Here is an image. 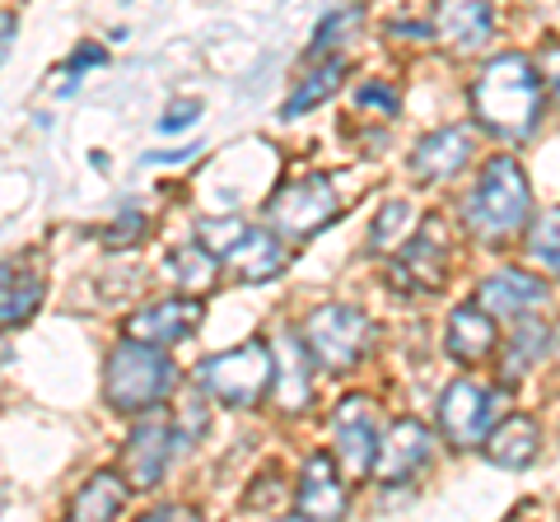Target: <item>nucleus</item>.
Returning <instances> with one entry per match:
<instances>
[{
    "label": "nucleus",
    "instance_id": "obj_8",
    "mask_svg": "<svg viewBox=\"0 0 560 522\" xmlns=\"http://www.w3.org/2000/svg\"><path fill=\"white\" fill-rule=\"evenodd\" d=\"M331 434H337V466L350 481H364L374 476L378 466V448H383V434H378V406L370 396H341L337 415H331Z\"/></svg>",
    "mask_w": 560,
    "mask_h": 522
},
{
    "label": "nucleus",
    "instance_id": "obj_17",
    "mask_svg": "<svg viewBox=\"0 0 560 522\" xmlns=\"http://www.w3.org/2000/svg\"><path fill=\"white\" fill-rule=\"evenodd\" d=\"M430 28H434V38L448 43V47H458V51H471V47H481L490 38V28H495V14H490V5H481V0H444L440 10L430 14Z\"/></svg>",
    "mask_w": 560,
    "mask_h": 522
},
{
    "label": "nucleus",
    "instance_id": "obj_31",
    "mask_svg": "<svg viewBox=\"0 0 560 522\" xmlns=\"http://www.w3.org/2000/svg\"><path fill=\"white\" fill-rule=\"evenodd\" d=\"M197 117H201V98H178V103H168V108H164L160 131L164 135H178L187 127H197Z\"/></svg>",
    "mask_w": 560,
    "mask_h": 522
},
{
    "label": "nucleus",
    "instance_id": "obj_27",
    "mask_svg": "<svg viewBox=\"0 0 560 522\" xmlns=\"http://www.w3.org/2000/svg\"><path fill=\"white\" fill-rule=\"evenodd\" d=\"M364 20V10L360 5H337V10H327L318 28H313V43H308V57H327L331 47H341L346 33H355Z\"/></svg>",
    "mask_w": 560,
    "mask_h": 522
},
{
    "label": "nucleus",
    "instance_id": "obj_29",
    "mask_svg": "<svg viewBox=\"0 0 560 522\" xmlns=\"http://www.w3.org/2000/svg\"><path fill=\"white\" fill-rule=\"evenodd\" d=\"M407 220H411V205H407V201H388V205L378 211V220H374L370 248H374V252H383V248H388V242L401 234V224H407Z\"/></svg>",
    "mask_w": 560,
    "mask_h": 522
},
{
    "label": "nucleus",
    "instance_id": "obj_33",
    "mask_svg": "<svg viewBox=\"0 0 560 522\" xmlns=\"http://www.w3.org/2000/svg\"><path fill=\"white\" fill-rule=\"evenodd\" d=\"M276 485L285 490V476H280V472H261V476L253 481V495L243 499V509H267V503L276 499Z\"/></svg>",
    "mask_w": 560,
    "mask_h": 522
},
{
    "label": "nucleus",
    "instance_id": "obj_3",
    "mask_svg": "<svg viewBox=\"0 0 560 522\" xmlns=\"http://www.w3.org/2000/svg\"><path fill=\"white\" fill-rule=\"evenodd\" d=\"M173 388H178V369H173L168 351H154V345L121 341L103 364V396L113 411H154Z\"/></svg>",
    "mask_w": 560,
    "mask_h": 522
},
{
    "label": "nucleus",
    "instance_id": "obj_23",
    "mask_svg": "<svg viewBox=\"0 0 560 522\" xmlns=\"http://www.w3.org/2000/svg\"><path fill=\"white\" fill-rule=\"evenodd\" d=\"M38 304H43V275L28 266H20V275H14V266H5V327L28 322Z\"/></svg>",
    "mask_w": 560,
    "mask_h": 522
},
{
    "label": "nucleus",
    "instance_id": "obj_6",
    "mask_svg": "<svg viewBox=\"0 0 560 522\" xmlns=\"http://www.w3.org/2000/svg\"><path fill=\"white\" fill-rule=\"evenodd\" d=\"M337 215H341V201H337V191H331V178H323V173H308V178L285 182L267 201V220L290 238L323 234Z\"/></svg>",
    "mask_w": 560,
    "mask_h": 522
},
{
    "label": "nucleus",
    "instance_id": "obj_12",
    "mask_svg": "<svg viewBox=\"0 0 560 522\" xmlns=\"http://www.w3.org/2000/svg\"><path fill=\"white\" fill-rule=\"evenodd\" d=\"M197 327H201V304L197 299H164V304H150V308L136 312V318L127 322V341L168 351V345L187 341Z\"/></svg>",
    "mask_w": 560,
    "mask_h": 522
},
{
    "label": "nucleus",
    "instance_id": "obj_30",
    "mask_svg": "<svg viewBox=\"0 0 560 522\" xmlns=\"http://www.w3.org/2000/svg\"><path fill=\"white\" fill-rule=\"evenodd\" d=\"M140 238H145V215H140V211H121L108 224V234H103L108 248H127V242H140Z\"/></svg>",
    "mask_w": 560,
    "mask_h": 522
},
{
    "label": "nucleus",
    "instance_id": "obj_4",
    "mask_svg": "<svg viewBox=\"0 0 560 522\" xmlns=\"http://www.w3.org/2000/svg\"><path fill=\"white\" fill-rule=\"evenodd\" d=\"M276 382V351L267 341H243L238 351L210 355L197 364V392H210L224 406L248 411Z\"/></svg>",
    "mask_w": 560,
    "mask_h": 522
},
{
    "label": "nucleus",
    "instance_id": "obj_2",
    "mask_svg": "<svg viewBox=\"0 0 560 522\" xmlns=\"http://www.w3.org/2000/svg\"><path fill=\"white\" fill-rule=\"evenodd\" d=\"M463 215L471 224V234H481V238H510L528 224L533 187H528V173L518 168L514 154H495V159L481 168L471 197L463 201Z\"/></svg>",
    "mask_w": 560,
    "mask_h": 522
},
{
    "label": "nucleus",
    "instance_id": "obj_7",
    "mask_svg": "<svg viewBox=\"0 0 560 522\" xmlns=\"http://www.w3.org/2000/svg\"><path fill=\"white\" fill-rule=\"evenodd\" d=\"M510 406V396L500 392H486L481 382H471V378H453L448 382V392L440 396V429H444V439L453 448H471V443H481L495 434L500 425V411Z\"/></svg>",
    "mask_w": 560,
    "mask_h": 522
},
{
    "label": "nucleus",
    "instance_id": "obj_22",
    "mask_svg": "<svg viewBox=\"0 0 560 522\" xmlns=\"http://www.w3.org/2000/svg\"><path fill=\"white\" fill-rule=\"evenodd\" d=\"M551 327L547 322H537V318H528V322H518L514 327V336L504 341V359H500V378H523L533 369V364L551 351Z\"/></svg>",
    "mask_w": 560,
    "mask_h": 522
},
{
    "label": "nucleus",
    "instance_id": "obj_36",
    "mask_svg": "<svg viewBox=\"0 0 560 522\" xmlns=\"http://www.w3.org/2000/svg\"><path fill=\"white\" fill-rule=\"evenodd\" d=\"M197 150H168V154H150V164H183V159H191Z\"/></svg>",
    "mask_w": 560,
    "mask_h": 522
},
{
    "label": "nucleus",
    "instance_id": "obj_32",
    "mask_svg": "<svg viewBox=\"0 0 560 522\" xmlns=\"http://www.w3.org/2000/svg\"><path fill=\"white\" fill-rule=\"evenodd\" d=\"M103 61H108V51H103V47H94V43H90V47H80L75 57H70V66H66V84H61V94H75V84H80L75 75L84 71V66H103Z\"/></svg>",
    "mask_w": 560,
    "mask_h": 522
},
{
    "label": "nucleus",
    "instance_id": "obj_26",
    "mask_svg": "<svg viewBox=\"0 0 560 522\" xmlns=\"http://www.w3.org/2000/svg\"><path fill=\"white\" fill-rule=\"evenodd\" d=\"M528 257L537 266H547L551 275H560V205L541 211L528 229Z\"/></svg>",
    "mask_w": 560,
    "mask_h": 522
},
{
    "label": "nucleus",
    "instance_id": "obj_9",
    "mask_svg": "<svg viewBox=\"0 0 560 522\" xmlns=\"http://www.w3.org/2000/svg\"><path fill=\"white\" fill-rule=\"evenodd\" d=\"M393 281L401 289H440L448 281V234L434 215L420 224V234L393 261Z\"/></svg>",
    "mask_w": 560,
    "mask_h": 522
},
{
    "label": "nucleus",
    "instance_id": "obj_5",
    "mask_svg": "<svg viewBox=\"0 0 560 522\" xmlns=\"http://www.w3.org/2000/svg\"><path fill=\"white\" fill-rule=\"evenodd\" d=\"M370 336H374L370 318L350 304H323L304 318V345H308L313 364H323L327 373L355 369L364 351H370Z\"/></svg>",
    "mask_w": 560,
    "mask_h": 522
},
{
    "label": "nucleus",
    "instance_id": "obj_16",
    "mask_svg": "<svg viewBox=\"0 0 560 522\" xmlns=\"http://www.w3.org/2000/svg\"><path fill=\"white\" fill-rule=\"evenodd\" d=\"M276 392H280V406L285 411H304L308 406V396H313V355H308V345L304 336H290V332H280L276 336Z\"/></svg>",
    "mask_w": 560,
    "mask_h": 522
},
{
    "label": "nucleus",
    "instance_id": "obj_10",
    "mask_svg": "<svg viewBox=\"0 0 560 522\" xmlns=\"http://www.w3.org/2000/svg\"><path fill=\"white\" fill-rule=\"evenodd\" d=\"M430 452H434V439H430L425 425L420 420H393V429L383 434L374 481L383 485V490H397V485H407L420 466L430 462Z\"/></svg>",
    "mask_w": 560,
    "mask_h": 522
},
{
    "label": "nucleus",
    "instance_id": "obj_19",
    "mask_svg": "<svg viewBox=\"0 0 560 522\" xmlns=\"http://www.w3.org/2000/svg\"><path fill=\"white\" fill-rule=\"evenodd\" d=\"M541 452V429L533 415H504L495 425V434L486 439V458L504 466V472H523V466H533Z\"/></svg>",
    "mask_w": 560,
    "mask_h": 522
},
{
    "label": "nucleus",
    "instance_id": "obj_25",
    "mask_svg": "<svg viewBox=\"0 0 560 522\" xmlns=\"http://www.w3.org/2000/svg\"><path fill=\"white\" fill-rule=\"evenodd\" d=\"M341 75H346V57H327L318 71H313L300 90L290 94V103H285V117H300V112H308L313 103H323V98H331L337 94V84H341Z\"/></svg>",
    "mask_w": 560,
    "mask_h": 522
},
{
    "label": "nucleus",
    "instance_id": "obj_38",
    "mask_svg": "<svg viewBox=\"0 0 560 522\" xmlns=\"http://www.w3.org/2000/svg\"><path fill=\"white\" fill-rule=\"evenodd\" d=\"M276 522H308L304 513H294V518H276Z\"/></svg>",
    "mask_w": 560,
    "mask_h": 522
},
{
    "label": "nucleus",
    "instance_id": "obj_14",
    "mask_svg": "<svg viewBox=\"0 0 560 522\" xmlns=\"http://www.w3.org/2000/svg\"><path fill=\"white\" fill-rule=\"evenodd\" d=\"M168 443H173V425L160 420V415H150V420H140L131 429L127 448H121V466H127V476L136 490H154L168 466Z\"/></svg>",
    "mask_w": 560,
    "mask_h": 522
},
{
    "label": "nucleus",
    "instance_id": "obj_24",
    "mask_svg": "<svg viewBox=\"0 0 560 522\" xmlns=\"http://www.w3.org/2000/svg\"><path fill=\"white\" fill-rule=\"evenodd\" d=\"M164 266L173 275V285H183V289H210V281H215V257H210L201 242H183V248H173Z\"/></svg>",
    "mask_w": 560,
    "mask_h": 522
},
{
    "label": "nucleus",
    "instance_id": "obj_15",
    "mask_svg": "<svg viewBox=\"0 0 560 522\" xmlns=\"http://www.w3.org/2000/svg\"><path fill=\"white\" fill-rule=\"evenodd\" d=\"M471 131L467 127H440V131H430L425 141L416 145L411 154V173L420 182H444L453 178V173H463L467 159H471Z\"/></svg>",
    "mask_w": 560,
    "mask_h": 522
},
{
    "label": "nucleus",
    "instance_id": "obj_28",
    "mask_svg": "<svg viewBox=\"0 0 560 522\" xmlns=\"http://www.w3.org/2000/svg\"><path fill=\"white\" fill-rule=\"evenodd\" d=\"M248 224H243L238 215H220V220H201V229H197V242L210 252V257H234L243 242H248Z\"/></svg>",
    "mask_w": 560,
    "mask_h": 522
},
{
    "label": "nucleus",
    "instance_id": "obj_13",
    "mask_svg": "<svg viewBox=\"0 0 560 522\" xmlns=\"http://www.w3.org/2000/svg\"><path fill=\"white\" fill-rule=\"evenodd\" d=\"M294 503L308 522H341L346 518V485L337 472V458L331 452H313L300 472V490H294Z\"/></svg>",
    "mask_w": 560,
    "mask_h": 522
},
{
    "label": "nucleus",
    "instance_id": "obj_34",
    "mask_svg": "<svg viewBox=\"0 0 560 522\" xmlns=\"http://www.w3.org/2000/svg\"><path fill=\"white\" fill-rule=\"evenodd\" d=\"M355 103H360V108H383V112H397V94L388 90V84H360V90H355Z\"/></svg>",
    "mask_w": 560,
    "mask_h": 522
},
{
    "label": "nucleus",
    "instance_id": "obj_1",
    "mask_svg": "<svg viewBox=\"0 0 560 522\" xmlns=\"http://www.w3.org/2000/svg\"><path fill=\"white\" fill-rule=\"evenodd\" d=\"M471 112L486 131H495L500 141H523L537 131L541 121V71L523 51H504L490 57L486 71L471 84Z\"/></svg>",
    "mask_w": 560,
    "mask_h": 522
},
{
    "label": "nucleus",
    "instance_id": "obj_21",
    "mask_svg": "<svg viewBox=\"0 0 560 522\" xmlns=\"http://www.w3.org/2000/svg\"><path fill=\"white\" fill-rule=\"evenodd\" d=\"M230 261L248 285H261V281H271V275L285 271V242H280V234H271V229H253L248 242H243Z\"/></svg>",
    "mask_w": 560,
    "mask_h": 522
},
{
    "label": "nucleus",
    "instance_id": "obj_11",
    "mask_svg": "<svg viewBox=\"0 0 560 522\" xmlns=\"http://www.w3.org/2000/svg\"><path fill=\"white\" fill-rule=\"evenodd\" d=\"M477 304L490 312V318H504V322H528L533 312L547 304V285L537 281V275H528V271H495V275H486L481 281V289H477Z\"/></svg>",
    "mask_w": 560,
    "mask_h": 522
},
{
    "label": "nucleus",
    "instance_id": "obj_18",
    "mask_svg": "<svg viewBox=\"0 0 560 522\" xmlns=\"http://www.w3.org/2000/svg\"><path fill=\"white\" fill-rule=\"evenodd\" d=\"M448 355L458 364H481L490 351H495V318L471 299V304H458L448 312Z\"/></svg>",
    "mask_w": 560,
    "mask_h": 522
},
{
    "label": "nucleus",
    "instance_id": "obj_20",
    "mask_svg": "<svg viewBox=\"0 0 560 522\" xmlns=\"http://www.w3.org/2000/svg\"><path fill=\"white\" fill-rule=\"evenodd\" d=\"M121 503H127V481L117 472H94L75 490V499H70L66 522H113L121 513Z\"/></svg>",
    "mask_w": 560,
    "mask_h": 522
},
{
    "label": "nucleus",
    "instance_id": "obj_37",
    "mask_svg": "<svg viewBox=\"0 0 560 522\" xmlns=\"http://www.w3.org/2000/svg\"><path fill=\"white\" fill-rule=\"evenodd\" d=\"M136 522H178V513H168V509H154L145 518H136Z\"/></svg>",
    "mask_w": 560,
    "mask_h": 522
},
{
    "label": "nucleus",
    "instance_id": "obj_35",
    "mask_svg": "<svg viewBox=\"0 0 560 522\" xmlns=\"http://www.w3.org/2000/svg\"><path fill=\"white\" fill-rule=\"evenodd\" d=\"M537 71H541V80H547L551 90H556V98H560V43H551L547 51H541V66H537Z\"/></svg>",
    "mask_w": 560,
    "mask_h": 522
}]
</instances>
